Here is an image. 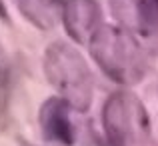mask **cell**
<instances>
[{
	"label": "cell",
	"mask_w": 158,
	"mask_h": 146,
	"mask_svg": "<svg viewBox=\"0 0 158 146\" xmlns=\"http://www.w3.org/2000/svg\"><path fill=\"white\" fill-rule=\"evenodd\" d=\"M62 22L70 38L88 42L100 28V8L96 0H62Z\"/></svg>",
	"instance_id": "5b68a950"
},
{
	"label": "cell",
	"mask_w": 158,
	"mask_h": 146,
	"mask_svg": "<svg viewBox=\"0 0 158 146\" xmlns=\"http://www.w3.org/2000/svg\"><path fill=\"white\" fill-rule=\"evenodd\" d=\"M44 74L70 108L86 110L92 102V74L86 60L66 42H54L44 54Z\"/></svg>",
	"instance_id": "7a4b0ae2"
},
{
	"label": "cell",
	"mask_w": 158,
	"mask_h": 146,
	"mask_svg": "<svg viewBox=\"0 0 158 146\" xmlns=\"http://www.w3.org/2000/svg\"><path fill=\"white\" fill-rule=\"evenodd\" d=\"M6 82H8V60L0 48V86H4Z\"/></svg>",
	"instance_id": "ba28073f"
},
{
	"label": "cell",
	"mask_w": 158,
	"mask_h": 146,
	"mask_svg": "<svg viewBox=\"0 0 158 146\" xmlns=\"http://www.w3.org/2000/svg\"><path fill=\"white\" fill-rule=\"evenodd\" d=\"M40 128L42 134L52 142L72 146L76 140V128L70 118V104L64 98H50L40 108Z\"/></svg>",
	"instance_id": "8992f818"
},
{
	"label": "cell",
	"mask_w": 158,
	"mask_h": 146,
	"mask_svg": "<svg viewBox=\"0 0 158 146\" xmlns=\"http://www.w3.org/2000/svg\"><path fill=\"white\" fill-rule=\"evenodd\" d=\"M24 18H28L38 28H50L56 22V6L54 0H14Z\"/></svg>",
	"instance_id": "52a82bcc"
},
{
	"label": "cell",
	"mask_w": 158,
	"mask_h": 146,
	"mask_svg": "<svg viewBox=\"0 0 158 146\" xmlns=\"http://www.w3.org/2000/svg\"><path fill=\"white\" fill-rule=\"evenodd\" d=\"M90 52L96 64L120 84H134L148 72V54L132 32L100 26L90 36Z\"/></svg>",
	"instance_id": "6da1fadb"
},
{
	"label": "cell",
	"mask_w": 158,
	"mask_h": 146,
	"mask_svg": "<svg viewBox=\"0 0 158 146\" xmlns=\"http://www.w3.org/2000/svg\"><path fill=\"white\" fill-rule=\"evenodd\" d=\"M124 30L140 36L148 50L158 54V0H108Z\"/></svg>",
	"instance_id": "277c9868"
},
{
	"label": "cell",
	"mask_w": 158,
	"mask_h": 146,
	"mask_svg": "<svg viewBox=\"0 0 158 146\" xmlns=\"http://www.w3.org/2000/svg\"><path fill=\"white\" fill-rule=\"evenodd\" d=\"M106 138L116 146L140 144L150 132L148 114L142 102L130 92H114L102 110Z\"/></svg>",
	"instance_id": "3957f363"
},
{
	"label": "cell",
	"mask_w": 158,
	"mask_h": 146,
	"mask_svg": "<svg viewBox=\"0 0 158 146\" xmlns=\"http://www.w3.org/2000/svg\"><path fill=\"white\" fill-rule=\"evenodd\" d=\"M88 146H116V144H112L106 136L102 138V136H98V134H92L88 138Z\"/></svg>",
	"instance_id": "9c48e42d"
}]
</instances>
